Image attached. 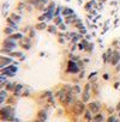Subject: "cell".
Returning a JSON list of instances; mask_svg holds the SVG:
<instances>
[{
	"instance_id": "obj_1",
	"label": "cell",
	"mask_w": 120,
	"mask_h": 122,
	"mask_svg": "<svg viewBox=\"0 0 120 122\" xmlns=\"http://www.w3.org/2000/svg\"><path fill=\"white\" fill-rule=\"evenodd\" d=\"M17 71H18V66L12 64V65H9V66H6V67L0 70V74H4L7 78H13L16 76Z\"/></svg>"
},
{
	"instance_id": "obj_2",
	"label": "cell",
	"mask_w": 120,
	"mask_h": 122,
	"mask_svg": "<svg viewBox=\"0 0 120 122\" xmlns=\"http://www.w3.org/2000/svg\"><path fill=\"white\" fill-rule=\"evenodd\" d=\"M71 107H72V111H73V114H75L76 116H81V115L84 114V111L87 110L85 103L82 102V101H79V99H77V101L75 102V104L71 105Z\"/></svg>"
},
{
	"instance_id": "obj_3",
	"label": "cell",
	"mask_w": 120,
	"mask_h": 122,
	"mask_svg": "<svg viewBox=\"0 0 120 122\" xmlns=\"http://www.w3.org/2000/svg\"><path fill=\"white\" fill-rule=\"evenodd\" d=\"M81 72L78 65L76 61H72V60H69L67 61V67H66V73H70V74H78Z\"/></svg>"
},
{
	"instance_id": "obj_4",
	"label": "cell",
	"mask_w": 120,
	"mask_h": 122,
	"mask_svg": "<svg viewBox=\"0 0 120 122\" xmlns=\"http://www.w3.org/2000/svg\"><path fill=\"white\" fill-rule=\"evenodd\" d=\"M18 46L19 44L17 43V41H13L10 37H6L3 42V48H6V49H10V50H15Z\"/></svg>"
},
{
	"instance_id": "obj_5",
	"label": "cell",
	"mask_w": 120,
	"mask_h": 122,
	"mask_svg": "<svg viewBox=\"0 0 120 122\" xmlns=\"http://www.w3.org/2000/svg\"><path fill=\"white\" fill-rule=\"evenodd\" d=\"M15 59H12L11 56H7V55H0V70L9 66V65H12L13 64Z\"/></svg>"
},
{
	"instance_id": "obj_6",
	"label": "cell",
	"mask_w": 120,
	"mask_h": 122,
	"mask_svg": "<svg viewBox=\"0 0 120 122\" xmlns=\"http://www.w3.org/2000/svg\"><path fill=\"white\" fill-rule=\"evenodd\" d=\"M88 110H90L94 115L101 111V103L98 101H93L88 103Z\"/></svg>"
},
{
	"instance_id": "obj_7",
	"label": "cell",
	"mask_w": 120,
	"mask_h": 122,
	"mask_svg": "<svg viewBox=\"0 0 120 122\" xmlns=\"http://www.w3.org/2000/svg\"><path fill=\"white\" fill-rule=\"evenodd\" d=\"M31 42H33V38H30L29 36H28V37L24 36V38H23L22 41H19V46H21L24 50H29V49L31 48Z\"/></svg>"
},
{
	"instance_id": "obj_8",
	"label": "cell",
	"mask_w": 120,
	"mask_h": 122,
	"mask_svg": "<svg viewBox=\"0 0 120 122\" xmlns=\"http://www.w3.org/2000/svg\"><path fill=\"white\" fill-rule=\"evenodd\" d=\"M118 64H120V51H118V49H114L113 51V57L110 61L112 66H116Z\"/></svg>"
},
{
	"instance_id": "obj_9",
	"label": "cell",
	"mask_w": 120,
	"mask_h": 122,
	"mask_svg": "<svg viewBox=\"0 0 120 122\" xmlns=\"http://www.w3.org/2000/svg\"><path fill=\"white\" fill-rule=\"evenodd\" d=\"M77 19H78V16H77L76 13H73V15H71V16L65 17L64 23H65V24H67V25H71V24H75V23L77 22Z\"/></svg>"
},
{
	"instance_id": "obj_10",
	"label": "cell",
	"mask_w": 120,
	"mask_h": 122,
	"mask_svg": "<svg viewBox=\"0 0 120 122\" xmlns=\"http://www.w3.org/2000/svg\"><path fill=\"white\" fill-rule=\"evenodd\" d=\"M7 37H10L11 40H13V41H17V42H19V41H22L23 38H24V35L22 34V32H13L12 35H10V36H7Z\"/></svg>"
},
{
	"instance_id": "obj_11",
	"label": "cell",
	"mask_w": 120,
	"mask_h": 122,
	"mask_svg": "<svg viewBox=\"0 0 120 122\" xmlns=\"http://www.w3.org/2000/svg\"><path fill=\"white\" fill-rule=\"evenodd\" d=\"M77 46H78V50H85V49H87V47L89 46V41H88V40H85V38H83V40L77 44Z\"/></svg>"
},
{
	"instance_id": "obj_12",
	"label": "cell",
	"mask_w": 120,
	"mask_h": 122,
	"mask_svg": "<svg viewBox=\"0 0 120 122\" xmlns=\"http://www.w3.org/2000/svg\"><path fill=\"white\" fill-rule=\"evenodd\" d=\"M91 97V92H87V91H83L82 92V97H81V101L84 102V103H89V99Z\"/></svg>"
},
{
	"instance_id": "obj_13",
	"label": "cell",
	"mask_w": 120,
	"mask_h": 122,
	"mask_svg": "<svg viewBox=\"0 0 120 122\" xmlns=\"http://www.w3.org/2000/svg\"><path fill=\"white\" fill-rule=\"evenodd\" d=\"M47 117H48V115H47L46 109H41V110H38V112H37V118H41V120L46 121Z\"/></svg>"
},
{
	"instance_id": "obj_14",
	"label": "cell",
	"mask_w": 120,
	"mask_h": 122,
	"mask_svg": "<svg viewBox=\"0 0 120 122\" xmlns=\"http://www.w3.org/2000/svg\"><path fill=\"white\" fill-rule=\"evenodd\" d=\"M84 117H85V121L87 122H93V118H94V114L90 111V110H85L84 111Z\"/></svg>"
},
{
	"instance_id": "obj_15",
	"label": "cell",
	"mask_w": 120,
	"mask_h": 122,
	"mask_svg": "<svg viewBox=\"0 0 120 122\" xmlns=\"http://www.w3.org/2000/svg\"><path fill=\"white\" fill-rule=\"evenodd\" d=\"M10 18H11L13 22L18 23V24H19V22L22 20V16H21V15H18V13H16V12H12V13L10 15Z\"/></svg>"
},
{
	"instance_id": "obj_16",
	"label": "cell",
	"mask_w": 120,
	"mask_h": 122,
	"mask_svg": "<svg viewBox=\"0 0 120 122\" xmlns=\"http://www.w3.org/2000/svg\"><path fill=\"white\" fill-rule=\"evenodd\" d=\"M15 86H16V83L15 81H7V84H6V86H5V90L7 91V92H13V90H15Z\"/></svg>"
},
{
	"instance_id": "obj_17",
	"label": "cell",
	"mask_w": 120,
	"mask_h": 122,
	"mask_svg": "<svg viewBox=\"0 0 120 122\" xmlns=\"http://www.w3.org/2000/svg\"><path fill=\"white\" fill-rule=\"evenodd\" d=\"M6 22H7V26H11L12 29H15V31H17V30H18V23L13 22L10 17L7 18V20H6Z\"/></svg>"
},
{
	"instance_id": "obj_18",
	"label": "cell",
	"mask_w": 120,
	"mask_h": 122,
	"mask_svg": "<svg viewBox=\"0 0 120 122\" xmlns=\"http://www.w3.org/2000/svg\"><path fill=\"white\" fill-rule=\"evenodd\" d=\"M58 26L56 25H54V24H50V25H48V28H47V31L49 32V34H53V35H55V34H58L59 31H58Z\"/></svg>"
},
{
	"instance_id": "obj_19",
	"label": "cell",
	"mask_w": 120,
	"mask_h": 122,
	"mask_svg": "<svg viewBox=\"0 0 120 122\" xmlns=\"http://www.w3.org/2000/svg\"><path fill=\"white\" fill-rule=\"evenodd\" d=\"M113 51L114 49L109 48L106 50V54H107V60H106V64H110V61H112V57H113Z\"/></svg>"
},
{
	"instance_id": "obj_20",
	"label": "cell",
	"mask_w": 120,
	"mask_h": 122,
	"mask_svg": "<svg viewBox=\"0 0 120 122\" xmlns=\"http://www.w3.org/2000/svg\"><path fill=\"white\" fill-rule=\"evenodd\" d=\"M75 13V11L72 10V9H70V7H66V6H64V10H63V16L64 17H67V16H71V15H73Z\"/></svg>"
},
{
	"instance_id": "obj_21",
	"label": "cell",
	"mask_w": 120,
	"mask_h": 122,
	"mask_svg": "<svg viewBox=\"0 0 120 122\" xmlns=\"http://www.w3.org/2000/svg\"><path fill=\"white\" fill-rule=\"evenodd\" d=\"M104 118H106V117H104V115L100 111V112H97V114H95V115H94V118H93V120H94V121H98V122H103V121H104Z\"/></svg>"
},
{
	"instance_id": "obj_22",
	"label": "cell",
	"mask_w": 120,
	"mask_h": 122,
	"mask_svg": "<svg viewBox=\"0 0 120 122\" xmlns=\"http://www.w3.org/2000/svg\"><path fill=\"white\" fill-rule=\"evenodd\" d=\"M53 23H54V25L59 26L60 24H63V23H64V19H63V17H61V16H58V17H54Z\"/></svg>"
},
{
	"instance_id": "obj_23",
	"label": "cell",
	"mask_w": 120,
	"mask_h": 122,
	"mask_svg": "<svg viewBox=\"0 0 120 122\" xmlns=\"http://www.w3.org/2000/svg\"><path fill=\"white\" fill-rule=\"evenodd\" d=\"M47 28H48V25H47L46 22H40V23L36 24V29L37 30H47Z\"/></svg>"
},
{
	"instance_id": "obj_24",
	"label": "cell",
	"mask_w": 120,
	"mask_h": 122,
	"mask_svg": "<svg viewBox=\"0 0 120 122\" xmlns=\"http://www.w3.org/2000/svg\"><path fill=\"white\" fill-rule=\"evenodd\" d=\"M72 91H73L76 95H78V93H82V92H83V90H82V87H81V85H79V84L73 85V86H72Z\"/></svg>"
},
{
	"instance_id": "obj_25",
	"label": "cell",
	"mask_w": 120,
	"mask_h": 122,
	"mask_svg": "<svg viewBox=\"0 0 120 122\" xmlns=\"http://www.w3.org/2000/svg\"><path fill=\"white\" fill-rule=\"evenodd\" d=\"M63 10H64V6H61V5H58L56 6V9H55V11H54V17H58V16H60L63 13Z\"/></svg>"
},
{
	"instance_id": "obj_26",
	"label": "cell",
	"mask_w": 120,
	"mask_h": 122,
	"mask_svg": "<svg viewBox=\"0 0 120 122\" xmlns=\"http://www.w3.org/2000/svg\"><path fill=\"white\" fill-rule=\"evenodd\" d=\"M7 81H9V78H7L6 76H4V74H0V85H4V86H6Z\"/></svg>"
},
{
	"instance_id": "obj_27",
	"label": "cell",
	"mask_w": 120,
	"mask_h": 122,
	"mask_svg": "<svg viewBox=\"0 0 120 122\" xmlns=\"http://www.w3.org/2000/svg\"><path fill=\"white\" fill-rule=\"evenodd\" d=\"M4 32H5L6 36H10V35H12V34L16 32V31H15V29H12L11 26H7V25H6V28L4 29Z\"/></svg>"
},
{
	"instance_id": "obj_28",
	"label": "cell",
	"mask_w": 120,
	"mask_h": 122,
	"mask_svg": "<svg viewBox=\"0 0 120 122\" xmlns=\"http://www.w3.org/2000/svg\"><path fill=\"white\" fill-rule=\"evenodd\" d=\"M73 25H75V26H76V28H77L78 30H81V29H83V28H85V26H84V24H83V22H82V20H81L79 18L77 19V22H76V23H75Z\"/></svg>"
},
{
	"instance_id": "obj_29",
	"label": "cell",
	"mask_w": 120,
	"mask_h": 122,
	"mask_svg": "<svg viewBox=\"0 0 120 122\" xmlns=\"http://www.w3.org/2000/svg\"><path fill=\"white\" fill-rule=\"evenodd\" d=\"M15 103H16V97H15V96H9L7 99H6V104L12 105V104H15Z\"/></svg>"
},
{
	"instance_id": "obj_30",
	"label": "cell",
	"mask_w": 120,
	"mask_h": 122,
	"mask_svg": "<svg viewBox=\"0 0 120 122\" xmlns=\"http://www.w3.org/2000/svg\"><path fill=\"white\" fill-rule=\"evenodd\" d=\"M50 96H53V92H52V91H44V92L41 95V98H42V99H44V98L48 99Z\"/></svg>"
},
{
	"instance_id": "obj_31",
	"label": "cell",
	"mask_w": 120,
	"mask_h": 122,
	"mask_svg": "<svg viewBox=\"0 0 120 122\" xmlns=\"http://www.w3.org/2000/svg\"><path fill=\"white\" fill-rule=\"evenodd\" d=\"M76 62H77V65H78V67H79V70L82 71V70H84L85 68V64H84V61L83 60H78V61H76Z\"/></svg>"
},
{
	"instance_id": "obj_32",
	"label": "cell",
	"mask_w": 120,
	"mask_h": 122,
	"mask_svg": "<svg viewBox=\"0 0 120 122\" xmlns=\"http://www.w3.org/2000/svg\"><path fill=\"white\" fill-rule=\"evenodd\" d=\"M29 95H30V90L28 87H24V90L22 92V97H28Z\"/></svg>"
},
{
	"instance_id": "obj_33",
	"label": "cell",
	"mask_w": 120,
	"mask_h": 122,
	"mask_svg": "<svg viewBox=\"0 0 120 122\" xmlns=\"http://www.w3.org/2000/svg\"><path fill=\"white\" fill-rule=\"evenodd\" d=\"M58 28L60 29V31H64V32H65V31L67 30V24H65V23H63V24H60V25H59Z\"/></svg>"
},
{
	"instance_id": "obj_34",
	"label": "cell",
	"mask_w": 120,
	"mask_h": 122,
	"mask_svg": "<svg viewBox=\"0 0 120 122\" xmlns=\"http://www.w3.org/2000/svg\"><path fill=\"white\" fill-rule=\"evenodd\" d=\"M37 19H38V22H46V20H47V17H46V13L43 12L42 15H40Z\"/></svg>"
},
{
	"instance_id": "obj_35",
	"label": "cell",
	"mask_w": 120,
	"mask_h": 122,
	"mask_svg": "<svg viewBox=\"0 0 120 122\" xmlns=\"http://www.w3.org/2000/svg\"><path fill=\"white\" fill-rule=\"evenodd\" d=\"M88 53H93V50H94V43H91V42H89V46L87 47V49H85Z\"/></svg>"
},
{
	"instance_id": "obj_36",
	"label": "cell",
	"mask_w": 120,
	"mask_h": 122,
	"mask_svg": "<svg viewBox=\"0 0 120 122\" xmlns=\"http://www.w3.org/2000/svg\"><path fill=\"white\" fill-rule=\"evenodd\" d=\"M115 120H116L115 115H108V117H107V122H115Z\"/></svg>"
},
{
	"instance_id": "obj_37",
	"label": "cell",
	"mask_w": 120,
	"mask_h": 122,
	"mask_svg": "<svg viewBox=\"0 0 120 122\" xmlns=\"http://www.w3.org/2000/svg\"><path fill=\"white\" fill-rule=\"evenodd\" d=\"M38 3H40V0H28V4L31 5V6H34V7H35Z\"/></svg>"
},
{
	"instance_id": "obj_38",
	"label": "cell",
	"mask_w": 120,
	"mask_h": 122,
	"mask_svg": "<svg viewBox=\"0 0 120 122\" xmlns=\"http://www.w3.org/2000/svg\"><path fill=\"white\" fill-rule=\"evenodd\" d=\"M25 7H27V4H24V3H21V4H19V5L17 6V10H18V11L21 12V11H23V10H24Z\"/></svg>"
},
{
	"instance_id": "obj_39",
	"label": "cell",
	"mask_w": 120,
	"mask_h": 122,
	"mask_svg": "<svg viewBox=\"0 0 120 122\" xmlns=\"http://www.w3.org/2000/svg\"><path fill=\"white\" fill-rule=\"evenodd\" d=\"M83 91H87V92H91V84L90 83H87L85 86H84V90Z\"/></svg>"
},
{
	"instance_id": "obj_40",
	"label": "cell",
	"mask_w": 120,
	"mask_h": 122,
	"mask_svg": "<svg viewBox=\"0 0 120 122\" xmlns=\"http://www.w3.org/2000/svg\"><path fill=\"white\" fill-rule=\"evenodd\" d=\"M70 60H72V61H78V60H79V56H76L73 53H70Z\"/></svg>"
},
{
	"instance_id": "obj_41",
	"label": "cell",
	"mask_w": 120,
	"mask_h": 122,
	"mask_svg": "<svg viewBox=\"0 0 120 122\" xmlns=\"http://www.w3.org/2000/svg\"><path fill=\"white\" fill-rule=\"evenodd\" d=\"M107 112H108V115H114V112H115V108L109 107V108L107 109Z\"/></svg>"
},
{
	"instance_id": "obj_42",
	"label": "cell",
	"mask_w": 120,
	"mask_h": 122,
	"mask_svg": "<svg viewBox=\"0 0 120 122\" xmlns=\"http://www.w3.org/2000/svg\"><path fill=\"white\" fill-rule=\"evenodd\" d=\"M67 40H66V37H59L58 38V42L60 43V44H65V42H66Z\"/></svg>"
},
{
	"instance_id": "obj_43",
	"label": "cell",
	"mask_w": 120,
	"mask_h": 122,
	"mask_svg": "<svg viewBox=\"0 0 120 122\" xmlns=\"http://www.w3.org/2000/svg\"><path fill=\"white\" fill-rule=\"evenodd\" d=\"M78 32H79L81 35H83V36H85V35L88 34V30H87V28H83V29H81V30H78Z\"/></svg>"
},
{
	"instance_id": "obj_44",
	"label": "cell",
	"mask_w": 120,
	"mask_h": 122,
	"mask_svg": "<svg viewBox=\"0 0 120 122\" xmlns=\"http://www.w3.org/2000/svg\"><path fill=\"white\" fill-rule=\"evenodd\" d=\"M35 35H36L35 30H34V29H30V31H29V37H30V38H34Z\"/></svg>"
},
{
	"instance_id": "obj_45",
	"label": "cell",
	"mask_w": 120,
	"mask_h": 122,
	"mask_svg": "<svg viewBox=\"0 0 120 122\" xmlns=\"http://www.w3.org/2000/svg\"><path fill=\"white\" fill-rule=\"evenodd\" d=\"M84 76H85V70H82V71L78 73V78L82 79V78H84Z\"/></svg>"
},
{
	"instance_id": "obj_46",
	"label": "cell",
	"mask_w": 120,
	"mask_h": 122,
	"mask_svg": "<svg viewBox=\"0 0 120 122\" xmlns=\"http://www.w3.org/2000/svg\"><path fill=\"white\" fill-rule=\"evenodd\" d=\"M96 76H97V72H93V73H90V74L88 76V79L90 80L91 78H94V77H96Z\"/></svg>"
},
{
	"instance_id": "obj_47",
	"label": "cell",
	"mask_w": 120,
	"mask_h": 122,
	"mask_svg": "<svg viewBox=\"0 0 120 122\" xmlns=\"http://www.w3.org/2000/svg\"><path fill=\"white\" fill-rule=\"evenodd\" d=\"M102 77H103V79H104V80H109V78H110V76H109L108 73H104Z\"/></svg>"
},
{
	"instance_id": "obj_48",
	"label": "cell",
	"mask_w": 120,
	"mask_h": 122,
	"mask_svg": "<svg viewBox=\"0 0 120 122\" xmlns=\"http://www.w3.org/2000/svg\"><path fill=\"white\" fill-rule=\"evenodd\" d=\"M114 68H115V72H116V73L120 72V64H118L116 66H114Z\"/></svg>"
},
{
	"instance_id": "obj_49",
	"label": "cell",
	"mask_w": 120,
	"mask_h": 122,
	"mask_svg": "<svg viewBox=\"0 0 120 122\" xmlns=\"http://www.w3.org/2000/svg\"><path fill=\"white\" fill-rule=\"evenodd\" d=\"M102 59H103V62L106 64V60H107V54H106V51L102 54Z\"/></svg>"
},
{
	"instance_id": "obj_50",
	"label": "cell",
	"mask_w": 120,
	"mask_h": 122,
	"mask_svg": "<svg viewBox=\"0 0 120 122\" xmlns=\"http://www.w3.org/2000/svg\"><path fill=\"white\" fill-rule=\"evenodd\" d=\"M40 1H41L42 4H44V5H48V4H49V0H40Z\"/></svg>"
},
{
	"instance_id": "obj_51",
	"label": "cell",
	"mask_w": 120,
	"mask_h": 122,
	"mask_svg": "<svg viewBox=\"0 0 120 122\" xmlns=\"http://www.w3.org/2000/svg\"><path fill=\"white\" fill-rule=\"evenodd\" d=\"M83 61H84V64L87 65V64H89V62H90V59H88V57H85V59H83Z\"/></svg>"
},
{
	"instance_id": "obj_52",
	"label": "cell",
	"mask_w": 120,
	"mask_h": 122,
	"mask_svg": "<svg viewBox=\"0 0 120 122\" xmlns=\"http://www.w3.org/2000/svg\"><path fill=\"white\" fill-rule=\"evenodd\" d=\"M115 110H116V111H118V112H119V111H120V102H119V103H118V104H116V108H115Z\"/></svg>"
},
{
	"instance_id": "obj_53",
	"label": "cell",
	"mask_w": 120,
	"mask_h": 122,
	"mask_svg": "<svg viewBox=\"0 0 120 122\" xmlns=\"http://www.w3.org/2000/svg\"><path fill=\"white\" fill-rule=\"evenodd\" d=\"M119 86H120V83H119V81H116V83H114V87H115V89H118Z\"/></svg>"
},
{
	"instance_id": "obj_54",
	"label": "cell",
	"mask_w": 120,
	"mask_h": 122,
	"mask_svg": "<svg viewBox=\"0 0 120 122\" xmlns=\"http://www.w3.org/2000/svg\"><path fill=\"white\" fill-rule=\"evenodd\" d=\"M84 38H85V40H88V41H90V38H91V36H90V35H88V34H87V35H85V37H84Z\"/></svg>"
},
{
	"instance_id": "obj_55",
	"label": "cell",
	"mask_w": 120,
	"mask_h": 122,
	"mask_svg": "<svg viewBox=\"0 0 120 122\" xmlns=\"http://www.w3.org/2000/svg\"><path fill=\"white\" fill-rule=\"evenodd\" d=\"M98 1H101V3H100V4H103V3H104V1H106V0H98Z\"/></svg>"
},
{
	"instance_id": "obj_56",
	"label": "cell",
	"mask_w": 120,
	"mask_h": 122,
	"mask_svg": "<svg viewBox=\"0 0 120 122\" xmlns=\"http://www.w3.org/2000/svg\"><path fill=\"white\" fill-rule=\"evenodd\" d=\"M115 122H120V118H118V117H116V120H115Z\"/></svg>"
},
{
	"instance_id": "obj_57",
	"label": "cell",
	"mask_w": 120,
	"mask_h": 122,
	"mask_svg": "<svg viewBox=\"0 0 120 122\" xmlns=\"http://www.w3.org/2000/svg\"><path fill=\"white\" fill-rule=\"evenodd\" d=\"M119 47H120V38H119Z\"/></svg>"
},
{
	"instance_id": "obj_58",
	"label": "cell",
	"mask_w": 120,
	"mask_h": 122,
	"mask_svg": "<svg viewBox=\"0 0 120 122\" xmlns=\"http://www.w3.org/2000/svg\"><path fill=\"white\" fill-rule=\"evenodd\" d=\"M93 122H98V121H94V120H93Z\"/></svg>"
},
{
	"instance_id": "obj_59",
	"label": "cell",
	"mask_w": 120,
	"mask_h": 122,
	"mask_svg": "<svg viewBox=\"0 0 120 122\" xmlns=\"http://www.w3.org/2000/svg\"><path fill=\"white\" fill-rule=\"evenodd\" d=\"M119 118H120V111H119Z\"/></svg>"
}]
</instances>
